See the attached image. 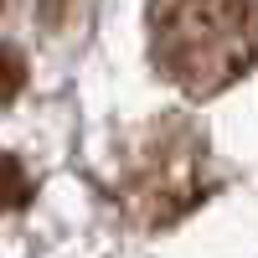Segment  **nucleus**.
Returning a JSON list of instances; mask_svg holds the SVG:
<instances>
[{"mask_svg": "<svg viewBox=\"0 0 258 258\" xmlns=\"http://www.w3.org/2000/svg\"><path fill=\"white\" fill-rule=\"evenodd\" d=\"M150 62L186 98H217L258 68V0H150Z\"/></svg>", "mask_w": 258, "mask_h": 258, "instance_id": "obj_1", "label": "nucleus"}, {"mask_svg": "<svg viewBox=\"0 0 258 258\" xmlns=\"http://www.w3.org/2000/svg\"><path fill=\"white\" fill-rule=\"evenodd\" d=\"M217 186L207 129L191 114H155L119 145V207L140 227H170L197 212Z\"/></svg>", "mask_w": 258, "mask_h": 258, "instance_id": "obj_2", "label": "nucleus"}, {"mask_svg": "<svg viewBox=\"0 0 258 258\" xmlns=\"http://www.w3.org/2000/svg\"><path fill=\"white\" fill-rule=\"evenodd\" d=\"M31 202V176L11 150H0V212H16Z\"/></svg>", "mask_w": 258, "mask_h": 258, "instance_id": "obj_3", "label": "nucleus"}, {"mask_svg": "<svg viewBox=\"0 0 258 258\" xmlns=\"http://www.w3.org/2000/svg\"><path fill=\"white\" fill-rule=\"evenodd\" d=\"M21 88H26V57H21V47L0 41V109H11Z\"/></svg>", "mask_w": 258, "mask_h": 258, "instance_id": "obj_4", "label": "nucleus"}, {"mask_svg": "<svg viewBox=\"0 0 258 258\" xmlns=\"http://www.w3.org/2000/svg\"><path fill=\"white\" fill-rule=\"evenodd\" d=\"M0 6H6V0H0Z\"/></svg>", "mask_w": 258, "mask_h": 258, "instance_id": "obj_5", "label": "nucleus"}]
</instances>
